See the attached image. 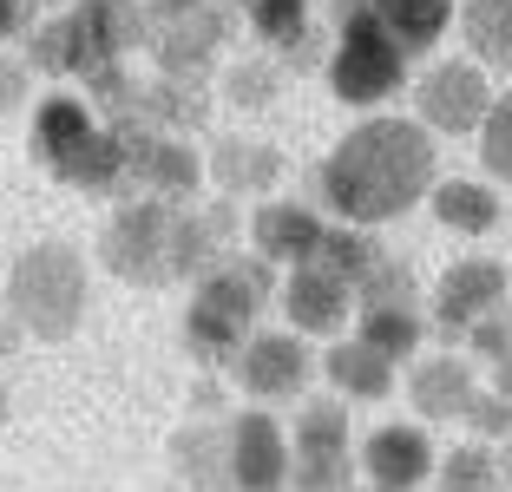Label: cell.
Wrapping results in <instances>:
<instances>
[{
  "label": "cell",
  "instance_id": "6da1fadb",
  "mask_svg": "<svg viewBox=\"0 0 512 492\" xmlns=\"http://www.w3.org/2000/svg\"><path fill=\"white\" fill-rule=\"evenodd\" d=\"M322 204L335 210V224H394L414 204L434 197V132L421 119H394L375 112L355 132L335 138V151L316 171Z\"/></svg>",
  "mask_w": 512,
  "mask_h": 492
},
{
  "label": "cell",
  "instance_id": "7a4b0ae2",
  "mask_svg": "<svg viewBox=\"0 0 512 492\" xmlns=\"http://www.w3.org/2000/svg\"><path fill=\"white\" fill-rule=\"evenodd\" d=\"M283 296V283H276V263L270 256H237L230 250L224 263L204 276V283L191 289V302H184V355L197 361V368H224V361L243 355V342H250V322L263 302Z\"/></svg>",
  "mask_w": 512,
  "mask_h": 492
},
{
  "label": "cell",
  "instance_id": "3957f363",
  "mask_svg": "<svg viewBox=\"0 0 512 492\" xmlns=\"http://www.w3.org/2000/svg\"><path fill=\"white\" fill-rule=\"evenodd\" d=\"M7 315L27 328L33 342H66L79 322H86V296H92V276H86V256L73 243H33L7 263Z\"/></svg>",
  "mask_w": 512,
  "mask_h": 492
},
{
  "label": "cell",
  "instance_id": "277c9868",
  "mask_svg": "<svg viewBox=\"0 0 512 492\" xmlns=\"http://www.w3.org/2000/svg\"><path fill=\"white\" fill-rule=\"evenodd\" d=\"M407 60H414V53H407L388 27H381L368 0H335L329 86H335V99H342V105L368 112V105L394 99V92H401V79H407Z\"/></svg>",
  "mask_w": 512,
  "mask_h": 492
},
{
  "label": "cell",
  "instance_id": "5b68a950",
  "mask_svg": "<svg viewBox=\"0 0 512 492\" xmlns=\"http://www.w3.org/2000/svg\"><path fill=\"white\" fill-rule=\"evenodd\" d=\"M171 217H178V204H165V197H125L99 230V263L132 289L178 283L171 276Z\"/></svg>",
  "mask_w": 512,
  "mask_h": 492
},
{
  "label": "cell",
  "instance_id": "8992f818",
  "mask_svg": "<svg viewBox=\"0 0 512 492\" xmlns=\"http://www.w3.org/2000/svg\"><path fill=\"white\" fill-rule=\"evenodd\" d=\"M60 27H66V79H79V86L125 66L151 40L145 0H79Z\"/></svg>",
  "mask_w": 512,
  "mask_h": 492
},
{
  "label": "cell",
  "instance_id": "52a82bcc",
  "mask_svg": "<svg viewBox=\"0 0 512 492\" xmlns=\"http://www.w3.org/2000/svg\"><path fill=\"white\" fill-rule=\"evenodd\" d=\"M362 473V453L348 447L342 401H302L289 427V492H348Z\"/></svg>",
  "mask_w": 512,
  "mask_h": 492
},
{
  "label": "cell",
  "instance_id": "ba28073f",
  "mask_svg": "<svg viewBox=\"0 0 512 492\" xmlns=\"http://www.w3.org/2000/svg\"><path fill=\"white\" fill-rule=\"evenodd\" d=\"M112 132H165V138H191L204 132L211 119V92L197 86V79H132L119 99L99 112Z\"/></svg>",
  "mask_w": 512,
  "mask_h": 492
},
{
  "label": "cell",
  "instance_id": "9c48e42d",
  "mask_svg": "<svg viewBox=\"0 0 512 492\" xmlns=\"http://www.w3.org/2000/svg\"><path fill=\"white\" fill-rule=\"evenodd\" d=\"M224 33H230V14L217 0H197V7H178V14H151L145 53L158 60L165 79H197V86H204V73H211L217 53H224Z\"/></svg>",
  "mask_w": 512,
  "mask_h": 492
},
{
  "label": "cell",
  "instance_id": "30bf717a",
  "mask_svg": "<svg viewBox=\"0 0 512 492\" xmlns=\"http://www.w3.org/2000/svg\"><path fill=\"white\" fill-rule=\"evenodd\" d=\"M499 92L486 86V66L480 60H440L421 73L414 86V105H421V125L427 132H447V138H480L486 112H493Z\"/></svg>",
  "mask_w": 512,
  "mask_h": 492
},
{
  "label": "cell",
  "instance_id": "8fae6325",
  "mask_svg": "<svg viewBox=\"0 0 512 492\" xmlns=\"http://www.w3.org/2000/svg\"><path fill=\"white\" fill-rule=\"evenodd\" d=\"M512 296V276L506 263H493V256H460V263L440 269V283H434V328H440V342H467V328L480 322V315L506 309Z\"/></svg>",
  "mask_w": 512,
  "mask_h": 492
},
{
  "label": "cell",
  "instance_id": "7c38bea8",
  "mask_svg": "<svg viewBox=\"0 0 512 492\" xmlns=\"http://www.w3.org/2000/svg\"><path fill=\"white\" fill-rule=\"evenodd\" d=\"M125 138V191L138 197H165V204H184L197 184L211 178V164L197 158V145L165 132H119Z\"/></svg>",
  "mask_w": 512,
  "mask_h": 492
},
{
  "label": "cell",
  "instance_id": "4fadbf2b",
  "mask_svg": "<svg viewBox=\"0 0 512 492\" xmlns=\"http://www.w3.org/2000/svg\"><path fill=\"white\" fill-rule=\"evenodd\" d=\"M237 374V388L250 401H296L309 388V374H316V355H309V335L296 328H276V335H250L243 355L230 361Z\"/></svg>",
  "mask_w": 512,
  "mask_h": 492
},
{
  "label": "cell",
  "instance_id": "5bb4252c",
  "mask_svg": "<svg viewBox=\"0 0 512 492\" xmlns=\"http://www.w3.org/2000/svg\"><path fill=\"white\" fill-rule=\"evenodd\" d=\"M283 315H289V328L296 335H329V342H342V328H348V315H362V302H355V283H342L335 269H322V263H296L283 276Z\"/></svg>",
  "mask_w": 512,
  "mask_h": 492
},
{
  "label": "cell",
  "instance_id": "9a60e30c",
  "mask_svg": "<svg viewBox=\"0 0 512 492\" xmlns=\"http://www.w3.org/2000/svg\"><path fill=\"white\" fill-rule=\"evenodd\" d=\"M434 466H440V453H434V440H427L421 420H381V427L362 440V479L381 486V492L427 486Z\"/></svg>",
  "mask_w": 512,
  "mask_h": 492
},
{
  "label": "cell",
  "instance_id": "2e32d148",
  "mask_svg": "<svg viewBox=\"0 0 512 492\" xmlns=\"http://www.w3.org/2000/svg\"><path fill=\"white\" fill-rule=\"evenodd\" d=\"M230 479H237V492H283L289 486V433L263 407L230 414Z\"/></svg>",
  "mask_w": 512,
  "mask_h": 492
},
{
  "label": "cell",
  "instance_id": "e0dca14e",
  "mask_svg": "<svg viewBox=\"0 0 512 492\" xmlns=\"http://www.w3.org/2000/svg\"><path fill=\"white\" fill-rule=\"evenodd\" d=\"M99 125L106 119L92 112L86 92H46V99H33V164H40L46 178H60Z\"/></svg>",
  "mask_w": 512,
  "mask_h": 492
},
{
  "label": "cell",
  "instance_id": "ac0fdd59",
  "mask_svg": "<svg viewBox=\"0 0 512 492\" xmlns=\"http://www.w3.org/2000/svg\"><path fill=\"white\" fill-rule=\"evenodd\" d=\"M322 237H329V224H322L309 204H296V197H263L250 217V250L270 256L276 269H296V263H316Z\"/></svg>",
  "mask_w": 512,
  "mask_h": 492
},
{
  "label": "cell",
  "instance_id": "d6986e66",
  "mask_svg": "<svg viewBox=\"0 0 512 492\" xmlns=\"http://www.w3.org/2000/svg\"><path fill=\"white\" fill-rule=\"evenodd\" d=\"M165 453L184 492H237V479H230V420H211V414L184 420Z\"/></svg>",
  "mask_w": 512,
  "mask_h": 492
},
{
  "label": "cell",
  "instance_id": "ffe728a7",
  "mask_svg": "<svg viewBox=\"0 0 512 492\" xmlns=\"http://www.w3.org/2000/svg\"><path fill=\"white\" fill-rule=\"evenodd\" d=\"M473 401H480V381L467 355H421L407 374V407L421 420H467Z\"/></svg>",
  "mask_w": 512,
  "mask_h": 492
},
{
  "label": "cell",
  "instance_id": "44dd1931",
  "mask_svg": "<svg viewBox=\"0 0 512 492\" xmlns=\"http://www.w3.org/2000/svg\"><path fill=\"white\" fill-rule=\"evenodd\" d=\"M204 164H211L217 197H270L283 184V151L270 138H217Z\"/></svg>",
  "mask_w": 512,
  "mask_h": 492
},
{
  "label": "cell",
  "instance_id": "7402d4cb",
  "mask_svg": "<svg viewBox=\"0 0 512 492\" xmlns=\"http://www.w3.org/2000/svg\"><path fill=\"white\" fill-rule=\"evenodd\" d=\"M322 374H329V388L342 394V401H388V394H394V361L381 355V348H368L362 335L329 342Z\"/></svg>",
  "mask_w": 512,
  "mask_h": 492
},
{
  "label": "cell",
  "instance_id": "603a6c76",
  "mask_svg": "<svg viewBox=\"0 0 512 492\" xmlns=\"http://www.w3.org/2000/svg\"><path fill=\"white\" fill-rule=\"evenodd\" d=\"M230 256V243L217 237V224L204 217V210H191V204H178V217H171V276L178 283H204L217 263Z\"/></svg>",
  "mask_w": 512,
  "mask_h": 492
},
{
  "label": "cell",
  "instance_id": "cb8c5ba5",
  "mask_svg": "<svg viewBox=\"0 0 512 492\" xmlns=\"http://www.w3.org/2000/svg\"><path fill=\"white\" fill-rule=\"evenodd\" d=\"M460 40H467V60L512 79V0H467L460 7Z\"/></svg>",
  "mask_w": 512,
  "mask_h": 492
},
{
  "label": "cell",
  "instance_id": "d4e9b609",
  "mask_svg": "<svg viewBox=\"0 0 512 492\" xmlns=\"http://www.w3.org/2000/svg\"><path fill=\"white\" fill-rule=\"evenodd\" d=\"M427 204H434L440 230H453V237H493V230H499V197L486 191V184H473V178L434 184Z\"/></svg>",
  "mask_w": 512,
  "mask_h": 492
},
{
  "label": "cell",
  "instance_id": "484cf974",
  "mask_svg": "<svg viewBox=\"0 0 512 492\" xmlns=\"http://www.w3.org/2000/svg\"><path fill=\"white\" fill-rule=\"evenodd\" d=\"M60 184H73V191H86V197H125V138L112 132V125H99V132L86 138V151L60 171Z\"/></svg>",
  "mask_w": 512,
  "mask_h": 492
},
{
  "label": "cell",
  "instance_id": "4316f807",
  "mask_svg": "<svg viewBox=\"0 0 512 492\" xmlns=\"http://www.w3.org/2000/svg\"><path fill=\"white\" fill-rule=\"evenodd\" d=\"M368 7H375V20L407 46V53H427L453 20V0H368Z\"/></svg>",
  "mask_w": 512,
  "mask_h": 492
},
{
  "label": "cell",
  "instance_id": "83f0119b",
  "mask_svg": "<svg viewBox=\"0 0 512 492\" xmlns=\"http://www.w3.org/2000/svg\"><path fill=\"white\" fill-rule=\"evenodd\" d=\"M434 492H512L499 473V447L493 440H467L434 466Z\"/></svg>",
  "mask_w": 512,
  "mask_h": 492
},
{
  "label": "cell",
  "instance_id": "f1b7e54d",
  "mask_svg": "<svg viewBox=\"0 0 512 492\" xmlns=\"http://www.w3.org/2000/svg\"><path fill=\"white\" fill-rule=\"evenodd\" d=\"M355 335L368 348H381L388 361H407V355H421L427 322H421V309H362L355 315Z\"/></svg>",
  "mask_w": 512,
  "mask_h": 492
},
{
  "label": "cell",
  "instance_id": "f546056e",
  "mask_svg": "<svg viewBox=\"0 0 512 492\" xmlns=\"http://www.w3.org/2000/svg\"><path fill=\"white\" fill-rule=\"evenodd\" d=\"M381 243H375V230H362V224H329V237H322V250H316V263L322 269H335L342 283H362L368 269L381 263Z\"/></svg>",
  "mask_w": 512,
  "mask_h": 492
},
{
  "label": "cell",
  "instance_id": "4dcf8cb0",
  "mask_svg": "<svg viewBox=\"0 0 512 492\" xmlns=\"http://www.w3.org/2000/svg\"><path fill=\"white\" fill-rule=\"evenodd\" d=\"M230 7L270 40V53H283L296 33H309V0H230Z\"/></svg>",
  "mask_w": 512,
  "mask_h": 492
},
{
  "label": "cell",
  "instance_id": "1f68e13d",
  "mask_svg": "<svg viewBox=\"0 0 512 492\" xmlns=\"http://www.w3.org/2000/svg\"><path fill=\"white\" fill-rule=\"evenodd\" d=\"M276 92H283V60H237L224 73V99L237 112H263Z\"/></svg>",
  "mask_w": 512,
  "mask_h": 492
},
{
  "label": "cell",
  "instance_id": "d6a6232c",
  "mask_svg": "<svg viewBox=\"0 0 512 492\" xmlns=\"http://www.w3.org/2000/svg\"><path fill=\"white\" fill-rule=\"evenodd\" d=\"M355 302H362V309H414V269L381 256L362 283H355Z\"/></svg>",
  "mask_w": 512,
  "mask_h": 492
},
{
  "label": "cell",
  "instance_id": "836d02e7",
  "mask_svg": "<svg viewBox=\"0 0 512 492\" xmlns=\"http://www.w3.org/2000/svg\"><path fill=\"white\" fill-rule=\"evenodd\" d=\"M480 164H486L493 184L512 191V92H499L493 112H486V125H480Z\"/></svg>",
  "mask_w": 512,
  "mask_h": 492
},
{
  "label": "cell",
  "instance_id": "e575fe53",
  "mask_svg": "<svg viewBox=\"0 0 512 492\" xmlns=\"http://www.w3.org/2000/svg\"><path fill=\"white\" fill-rule=\"evenodd\" d=\"M467 355L493 361V368L512 355V309H493V315H480V322L467 328Z\"/></svg>",
  "mask_w": 512,
  "mask_h": 492
},
{
  "label": "cell",
  "instance_id": "d590c367",
  "mask_svg": "<svg viewBox=\"0 0 512 492\" xmlns=\"http://www.w3.org/2000/svg\"><path fill=\"white\" fill-rule=\"evenodd\" d=\"M27 66L40 79H66V27L60 20H46V27L27 33Z\"/></svg>",
  "mask_w": 512,
  "mask_h": 492
},
{
  "label": "cell",
  "instance_id": "8d00e7d4",
  "mask_svg": "<svg viewBox=\"0 0 512 492\" xmlns=\"http://www.w3.org/2000/svg\"><path fill=\"white\" fill-rule=\"evenodd\" d=\"M33 66L20 60V53H0V119H14V112H27V99H33Z\"/></svg>",
  "mask_w": 512,
  "mask_h": 492
},
{
  "label": "cell",
  "instance_id": "74e56055",
  "mask_svg": "<svg viewBox=\"0 0 512 492\" xmlns=\"http://www.w3.org/2000/svg\"><path fill=\"white\" fill-rule=\"evenodd\" d=\"M467 427L480 433V440H493V447H499V440H512V401H506L499 388L480 394V401L467 407Z\"/></svg>",
  "mask_w": 512,
  "mask_h": 492
},
{
  "label": "cell",
  "instance_id": "f35d334b",
  "mask_svg": "<svg viewBox=\"0 0 512 492\" xmlns=\"http://www.w3.org/2000/svg\"><path fill=\"white\" fill-rule=\"evenodd\" d=\"M276 60L289 66V73H309V66H322V33L309 27V33H296V40L283 46V53H276Z\"/></svg>",
  "mask_w": 512,
  "mask_h": 492
},
{
  "label": "cell",
  "instance_id": "ab89813d",
  "mask_svg": "<svg viewBox=\"0 0 512 492\" xmlns=\"http://www.w3.org/2000/svg\"><path fill=\"white\" fill-rule=\"evenodd\" d=\"M33 33V0H0V40Z\"/></svg>",
  "mask_w": 512,
  "mask_h": 492
},
{
  "label": "cell",
  "instance_id": "60d3db41",
  "mask_svg": "<svg viewBox=\"0 0 512 492\" xmlns=\"http://www.w3.org/2000/svg\"><path fill=\"white\" fill-rule=\"evenodd\" d=\"M191 407H197V414H211V407H217V388H211V381H197V394H191Z\"/></svg>",
  "mask_w": 512,
  "mask_h": 492
},
{
  "label": "cell",
  "instance_id": "b9f144b4",
  "mask_svg": "<svg viewBox=\"0 0 512 492\" xmlns=\"http://www.w3.org/2000/svg\"><path fill=\"white\" fill-rule=\"evenodd\" d=\"M178 7H197V0H145V14H178Z\"/></svg>",
  "mask_w": 512,
  "mask_h": 492
},
{
  "label": "cell",
  "instance_id": "7bdbcfd3",
  "mask_svg": "<svg viewBox=\"0 0 512 492\" xmlns=\"http://www.w3.org/2000/svg\"><path fill=\"white\" fill-rule=\"evenodd\" d=\"M493 388H499V394H506V401H512V355L499 361V381H493Z\"/></svg>",
  "mask_w": 512,
  "mask_h": 492
},
{
  "label": "cell",
  "instance_id": "ee69618b",
  "mask_svg": "<svg viewBox=\"0 0 512 492\" xmlns=\"http://www.w3.org/2000/svg\"><path fill=\"white\" fill-rule=\"evenodd\" d=\"M499 473H506V486H512V440H499Z\"/></svg>",
  "mask_w": 512,
  "mask_h": 492
},
{
  "label": "cell",
  "instance_id": "f6af8a7d",
  "mask_svg": "<svg viewBox=\"0 0 512 492\" xmlns=\"http://www.w3.org/2000/svg\"><path fill=\"white\" fill-rule=\"evenodd\" d=\"M7 407H14V394H7V374H0V427H7Z\"/></svg>",
  "mask_w": 512,
  "mask_h": 492
},
{
  "label": "cell",
  "instance_id": "bcb514c9",
  "mask_svg": "<svg viewBox=\"0 0 512 492\" xmlns=\"http://www.w3.org/2000/svg\"><path fill=\"white\" fill-rule=\"evenodd\" d=\"M348 492H381V486H368V479H362V486H348Z\"/></svg>",
  "mask_w": 512,
  "mask_h": 492
},
{
  "label": "cell",
  "instance_id": "7dc6e473",
  "mask_svg": "<svg viewBox=\"0 0 512 492\" xmlns=\"http://www.w3.org/2000/svg\"><path fill=\"white\" fill-rule=\"evenodd\" d=\"M0 283H7V263H0Z\"/></svg>",
  "mask_w": 512,
  "mask_h": 492
},
{
  "label": "cell",
  "instance_id": "c3c4849f",
  "mask_svg": "<svg viewBox=\"0 0 512 492\" xmlns=\"http://www.w3.org/2000/svg\"><path fill=\"white\" fill-rule=\"evenodd\" d=\"M171 492H184V486H171Z\"/></svg>",
  "mask_w": 512,
  "mask_h": 492
}]
</instances>
